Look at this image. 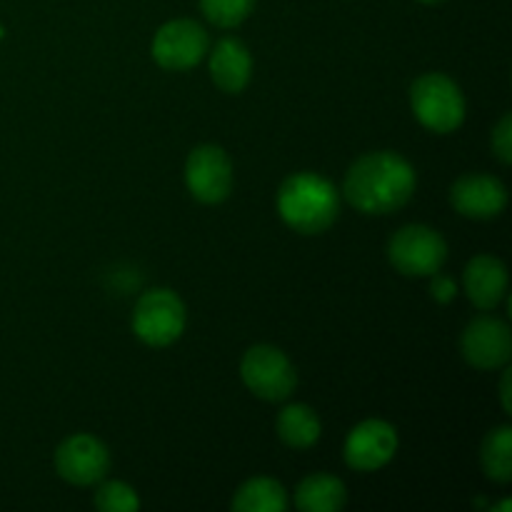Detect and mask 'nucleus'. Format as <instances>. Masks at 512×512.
Segmentation results:
<instances>
[{
    "instance_id": "obj_15",
    "label": "nucleus",
    "mask_w": 512,
    "mask_h": 512,
    "mask_svg": "<svg viewBox=\"0 0 512 512\" xmlns=\"http://www.w3.org/2000/svg\"><path fill=\"white\" fill-rule=\"evenodd\" d=\"M348 493L343 480L328 473H315L305 478L295 490V505L303 512H338L343 510Z\"/></svg>"
},
{
    "instance_id": "obj_12",
    "label": "nucleus",
    "mask_w": 512,
    "mask_h": 512,
    "mask_svg": "<svg viewBox=\"0 0 512 512\" xmlns=\"http://www.w3.org/2000/svg\"><path fill=\"white\" fill-rule=\"evenodd\" d=\"M450 203L463 218L493 220L508 205V190L493 175L468 173L450 188Z\"/></svg>"
},
{
    "instance_id": "obj_19",
    "label": "nucleus",
    "mask_w": 512,
    "mask_h": 512,
    "mask_svg": "<svg viewBox=\"0 0 512 512\" xmlns=\"http://www.w3.org/2000/svg\"><path fill=\"white\" fill-rule=\"evenodd\" d=\"M255 0H200L205 18L218 28H235L253 13Z\"/></svg>"
},
{
    "instance_id": "obj_14",
    "label": "nucleus",
    "mask_w": 512,
    "mask_h": 512,
    "mask_svg": "<svg viewBox=\"0 0 512 512\" xmlns=\"http://www.w3.org/2000/svg\"><path fill=\"white\" fill-rule=\"evenodd\" d=\"M253 75L250 50L238 38H223L210 53V78L223 93H240Z\"/></svg>"
},
{
    "instance_id": "obj_20",
    "label": "nucleus",
    "mask_w": 512,
    "mask_h": 512,
    "mask_svg": "<svg viewBox=\"0 0 512 512\" xmlns=\"http://www.w3.org/2000/svg\"><path fill=\"white\" fill-rule=\"evenodd\" d=\"M95 508L100 512H135L140 510V498L130 485L120 480H108L98 488L93 498Z\"/></svg>"
},
{
    "instance_id": "obj_3",
    "label": "nucleus",
    "mask_w": 512,
    "mask_h": 512,
    "mask_svg": "<svg viewBox=\"0 0 512 512\" xmlns=\"http://www.w3.org/2000/svg\"><path fill=\"white\" fill-rule=\"evenodd\" d=\"M410 105L415 118L433 133H453L465 120V95L453 78L425 73L410 85Z\"/></svg>"
},
{
    "instance_id": "obj_4",
    "label": "nucleus",
    "mask_w": 512,
    "mask_h": 512,
    "mask_svg": "<svg viewBox=\"0 0 512 512\" xmlns=\"http://www.w3.org/2000/svg\"><path fill=\"white\" fill-rule=\"evenodd\" d=\"M388 258L405 278H430L448 260V243L428 225H405L390 238Z\"/></svg>"
},
{
    "instance_id": "obj_1",
    "label": "nucleus",
    "mask_w": 512,
    "mask_h": 512,
    "mask_svg": "<svg viewBox=\"0 0 512 512\" xmlns=\"http://www.w3.org/2000/svg\"><path fill=\"white\" fill-rule=\"evenodd\" d=\"M418 185L415 168L398 153L378 150L350 165L345 175V200L365 215H388L410 203Z\"/></svg>"
},
{
    "instance_id": "obj_2",
    "label": "nucleus",
    "mask_w": 512,
    "mask_h": 512,
    "mask_svg": "<svg viewBox=\"0 0 512 512\" xmlns=\"http://www.w3.org/2000/svg\"><path fill=\"white\" fill-rule=\"evenodd\" d=\"M278 213L295 233H325L338 220L340 195L323 175L295 173L280 185Z\"/></svg>"
},
{
    "instance_id": "obj_22",
    "label": "nucleus",
    "mask_w": 512,
    "mask_h": 512,
    "mask_svg": "<svg viewBox=\"0 0 512 512\" xmlns=\"http://www.w3.org/2000/svg\"><path fill=\"white\" fill-rule=\"evenodd\" d=\"M433 278V285H430V293H433L435 300H440V303H448V300L455 298V283L448 278V275H430Z\"/></svg>"
},
{
    "instance_id": "obj_13",
    "label": "nucleus",
    "mask_w": 512,
    "mask_h": 512,
    "mask_svg": "<svg viewBox=\"0 0 512 512\" xmlns=\"http://www.w3.org/2000/svg\"><path fill=\"white\" fill-rule=\"evenodd\" d=\"M468 300L480 310H495L508 293V268L493 255H475L463 273Z\"/></svg>"
},
{
    "instance_id": "obj_16",
    "label": "nucleus",
    "mask_w": 512,
    "mask_h": 512,
    "mask_svg": "<svg viewBox=\"0 0 512 512\" xmlns=\"http://www.w3.org/2000/svg\"><path fill=\"white\" fill-rule=\"evenodd\" d=\"M320 418L313 408L303 403H293L280 410L278 415V435L288 448L308 450L320 440Z\"/></svg>"
},
{
    "instance_id": "obj_11",
    "label": "nucleus",
    "mask_w": 512,
    "mask_h": 512,
    "mask_svg": "<svg viewBox=\"0 0 512 512\" xmlns=\"http://www.w3.org/2000/svg\"><path fill=\"white\" fill-rule=\"evenodd\" d=\"M398 453V433L385 420H365L355 425L345 440V463L358 473H373L388 465Z\"/></svg>"
},
{
    "instance_id": "obj_23",
    "label": "nucleus",
    "mask_w": 512,
    "mask_h": 512,
    "mask_svg": "<svg viewBox=\"0 0 512 512\" xmlns=\"http://www.w3.org/2000/svg\"><path fill=\"white\" fill-rule=\"evenodd\" d=\"M510 370H505V375H503V383H500V400H503V408H505V413H510L512 410V400H510Z\"/></svg>"
},
{
    "instance_id": "obj_5",
    "label": "nucleus",
    "mask_w": 512,
    "mask_h": 512,
    "mask_svg": "<svg viewBox=\"0 0 512 512\" xmlns=\"http://www.w3.org/2000/svg\"><path fill=\"white\" fill-rule=\"evenodd\" d=\"M185 330V305L178 293L153 288L140 295L133 310V333L150 348H168Z\"/></svg>"
},
{
    "instance_id": "obj_9",
    "label": "nucleus",
    "mask_w": 512,
    "mask_h": 512,
    "mask_svg": "<svg viewBox=\"0 0 512 512\" xmlns=\"http://www.w3.org/2000/svg\"><path fill=\"white\" fill-rule=\"evenodd\" d=\"M55 470L70 485H78V488L95 485L108 475L110 453L93 435H70L55 450Z\"/></svg>"
},
{
    "instance_id": "obj_8",
    "label": "nucleus",
    "mask_w": 512,
    "mask_h": 512,
    "mask_svg": "<svg viewBox=\"0 0 512 512\" xmlns=\"http://www.w3.org/2000/svg\"><path fill=\"white\" fill-rule=\"evenodd\" d=\"M210 48L208 33L200 23L178 18L165 23L153 38V58L165 70H188L205 58Z\"/></svg>"
},
{
    "instance_id": "obj_17",
    "label": "nucleus",
    "mask_w": 512,
    "mask_h": 512,
    "mask_svg": "<svg viewBox=\"0 0 512 512\" xmlns=\"http://www.w3.org/2000/svg\"><path fill=\"white\" fill-rule=\"evenodd\" d=\"M230 508L235 512H285L288 510V493L278 480L253 478L240 485Z\"/></svg>"
},
{
    "instance_id": "obj_10",
    "label": "nucleus",
    "mask_w": 512,
    "mask_h": 512,
    "mask_svg": "<svg viewBox=\"0 0 512 512\" xmlns=\"http://www.w3.org/2000/svg\"><path fill=\"white\" fill-rule=\"evenodd\" d=\"M460 350L473 368H503L512 355L510 328L493 315H480V318L470 320L468 328H465L463 338H460Z\"/></svg>"
},
{
    "instance_id": "obj_6",
    "label": "nucleus",
    "mask_w": 512,
    "mask_h": 512,
    "mask_svg": "<svg viewBox=\"0 0 512 512\" xmlns=\"http://www.w3.org/2000/svg\"><path fill=\"white\" fill-rule=\"evenodd\" d=\"M240 375H243V383L248 385L250 393L260 400H268V403H283L298 385L293 363L283 350L273 348V345H253L243 355Z\"/></svg>"
},
{
    "instance_id": "obj_7",
    "label": "nucleus",
    "mask_w": 512,
    "mask_h": 512,
    "mask_svg": "<svg viewBox=\"0 0 512 512\" xmlns=\"http://www.w3.org/2000/svg\"><path fill=\"white\" fill-rule=\"evenodd\" d=\"M185 185L205 205H218L233 190V163L218 145H198L185 160Z\"/></svg>"
},
{
    "instance_id": "obj_18",
    "label": "nucleus",
    "mask_w": 512,
    "mask_h": 512,
    "mask_svg": "<svg viewBox=\"0 0 512 512\" xmlns=\"http://www.w3.org/2000/svg\"><path fill=\"white\" fill-rule=\"evenodd\" d=\"M480 460H483V470L490 480H495V483H510L512 480V430L508 425L495 428L493 433L485 438Z\"/></svg>"
},
{
    "instance_id": "obj_24",
    "label": "nucleus",
    "mask_w": 512,
    "mask_h": 512,
    "mask_svg": "<svg viewBox=\"0 0 512 512\" xmlns=\"http://www.w3.org/2000/svg\"><path fill=\"white\" fill-rule=\"evenodd\" d=\"M418 3H425V5H435V3H443V0H418Z\"/></svg>"
},
{
    "instance_id": "obj_21",
    "label": "nucleus",
    "mask_w": 512,
    "mask_h": 512,
    "mask_svg": "<svg viewBox=\"0 0 512 512\" xmlns=\"http://www.w3.org/2000/svg\"><path fill=\"white\" fill-rule=\"evenodd\" d=\"M493 153L503 165L512 163V118L505 113L493 130Z\"/></svg>"
}]
</instances>
